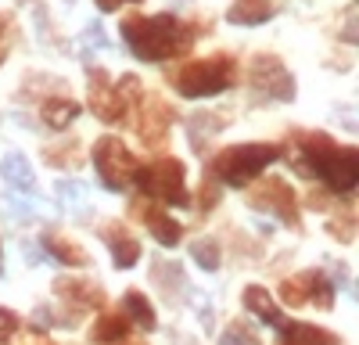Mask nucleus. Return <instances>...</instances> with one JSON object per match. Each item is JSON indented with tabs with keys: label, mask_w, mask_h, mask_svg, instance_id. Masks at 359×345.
I'll use <instances>...</instances> for the list:
<instances>
[{
	"label": "nucleus",
	"mask_w": 359,
	"mask_h": 345,
	"mask_svg": "<svg viewBox=\"0 0 359 345\" xmlns=\"http://www.w3.org/2000/svg\"><path fill=\"white\" fill-rule=\"evenodd\" d=\"M101 238L108 241L111 259H115V266H118V270L137 266V259H140V241H137V234H130V226H126V223H118V219L104 223V226H101Z\"/></svg>",
	"instance_id": "9b49d317"
},
{
	"label": "nucleus",
	"mask_w": 359,
	"mask_h": 345,
	"mask_svg": "<svg viewBox=\"0 0 359 345\" xmlns=\"http://www.w3.org/2000/svg\"><path fill=\"white\" fill-rule=\"evenodd\" d=\"M29 345H54L50 338H43V334H33V338H29Z\"/></svg>",
	"instance_id": "c756f323"
},
{
	"label": "nucleus",
	"mask_w": 359,
	"mask_h": 345,
	"mask_svg": "<svg viewBox=\"0 0 359 345\" xmlns=\"http://www.w3.org/2000/svg\"><path fill=\"white\" fill-rule=\"evenodd\" d=\"M118 29H123L126 47L147 65L184 58L198 40V29L180 22L176 15H126Z\"/></svg>",
	"instance_id": "f257e3e1"
},
{
	"label": "nucleus",
	"mask_w": 359,
	"mask_h": 345,
	"mask_svg": "<svg viewBox=\"0 0 359 345\" xmlns=\"http://www.w3.org/2000/svg\"><path fill=\"white\" fill-rule=\"evenodd\" d=\"M126 334H130L126 313H101V316H97V324H94V331H90L94 345H115V341H123Z\"/></svg>",
	"instance_id": "6ab92c4d"
},
{
	"label": "nucleus",
	"mask_w": 359,
	"mask_h": 345,
	"mask_svg": "<svg viewBox=\"0 0 359 345\" xmlns=\"http://www.w3.org/2000/svg\"><path fill=\"white\" fill-rule=\"evenodd\" d=\"M241 302H245V309L252 313V316H259V320L262 324H269V327H284L287 324V316L280 313V306L273 302V299H269V292H266V288L262 284H248L245 288V295H241Z\"/></svg>",
	"instance_id": "ddd939ff"
},
{
	"label": "nucleus",
	"mask_w": 359,
	"mask_h": 345,
	"mask_svg": "<svg viewBox=\"0 0 359 345\" xmlns=\"http://www.w3.org/2000/svg\"><path fill=\"white\" fill-rule=\"evenodd\" d=\"M40 115H43V123L50 130H65V126H72V119L79 115V104L76 101H65V97H50V101H43Z\"/></svg>",
	"instance_id": "412c9836"
},
{
	"label": "nucleus",
	"mask_w": 359,
	"mask_h": 345,
	"mask_svg": "<svg viewBox=\"0 0 359 345\" xmlns=\"http://www.w3.org/2000/svg\"><path fill=\"white\" fill-rule=\"evenodd\" d=\"M54 292H57V299L72 302L76 309H101V306H104V292H101L94 280L62 277V280H54Z\"/></svg>",
	"instance_id": "f8f14e48"
},
{
	"label": "nucleus",
	"mask_w": 359,
	"mask_h": 345,
	"mask_svg": "<svg viewBox=\"0 0 359 345\" xmlns=\"http://www.w3.org/2000/svg\"><path fill=\"white\" fill-rule=\"evenodd\" d=\"M273 15H277L273 0H233L226 11V22L230 25H262Z\"/></svg>",
	"instance_id": "2eb2a0df"
},
{
	"label": "nucleus",
	"mask_w": 359,
	"mask_h": 345,
	"mask_svg": "<svg viewBox=\"0 0 359 345\" xmlns=\"http://www.w3.org/2000/svg\"><path fill=\"white\" fill-rule=\"evenodd\" d=\"M216 201H219V184H216L212 177H205V184H201V191H198V205H201V212L216 209Z\"/></svg>",
	"instance_id": "bb28decb"
},
{
	"label": "nucleus",
	"mask_w": 359,
	"mask_h": 345,
	"mask_svg": "<svg viewBox=\"0 0 359 345\" xmlns=\"http://www.w3.org/2000/svg\"><path fill=\"white\" fill-rule=\"evenodd\" d=\"M133 184L140 187V194L155 205H176V209H187L191 205V191H187V169L180 158L162 155L147 165H137V177Z\"/></svg>",
	"instance_id": "20e7f679"
},
{
	"label": "nucleus",
	"mask_w": 359,
	"mask_h": 345,
	"mask_svg": "<svg viewBox=\"0 0 359 345\" xmlns=\"http://www.w3.org/2000/svg\"><path fill=\"white\" fill-rule=\"evenodd\" d=\"M137 158L118 137H101L94 144V169H97V180L108 191H130L133 177H137Z\"/></svg>",
	"instance_id": "39448f33"
},
{
	"label": "nucleus",
	"mask_w": 359,
	"mask_h": 345,
	"mask_svg": "<svg viewBox=\"0 0 359 345\" xmlns=\"http://www.w3.org/2000/svg\"><path fill=\"white\" fill-rule=\"evenodd\" d=\"M219 345H262L259 334L252 331V324L245 320V316H237V320H230L219 334Z\"/></svg>",
	"instance_id": "4be33fe9"
},
{
	"label": "nucleus",
	"mask_w": 359,
	"mask_h": 345,
	"mask_svg": "<svg viewBox=\"0 0 359 345\" xmlns=\"http://www.w3.org/2000/svg\"><path fill=\"white\" fill-rule=\"evenodd\" d=\"M191 259L201 266V270H219V245L212 241V238H198L194 241V248H191Z\"/></svg>",
	"instance_id": "5701e85b"
},
{
	"label": "nucleus",
	"mask_w": 359,
	"mask_h": 345,
	"mask_svg": "<svg viewBox=\"0 0 359 345\" xmlns=\"http://www.w3.org/2000/svg\"><path fill=\"white\" fill-rule=\"evenodd\" d=\"M306 205L316 209V212H323V209H327V191H313V194L306 198Z\"/></svg>",
	"instance_id": "cd10ccee"
},
{
	"label": "nucleus",
	"mask_w": 359,
	"mask_h": 345,
	"mask_svg": "<svg viewBox=\"0 0 359 345\" xmlns=\"http://www.w3.org/2000/svg\"><path fill=\"white\" fill-rule=\"evenodd\" d=\"M43 248L50 252V259H57V263H65V266H86L90 263V255L83 245H76L72 238L65 234H57V230H43Z\"/></svg>",
	"instance_id": "4468645a"
},
{
	"label": "nucleus",
	"mask_w": 359,
	"mask_h": 345,
	"mask_svg": "<svg viewBox=\"0 0 359 345\" xmlns=\"http://www.w3.org/2000/svg\"><path fill=\"white\" fill-rule=\"evenodd\" d=\"M130 212L151 230V238L162 245V248H176L180 241H184V226H180V219H172L169 212H165V205H155V201H147V198H140V201H133L130 205Z\"/></svg>",
	"instance_id": "1a4fd4ad"
},
{
	"label": "nucleus",
	"mask_w": 359,
	"mask_h": 345,
	"mask_svg": "<svg viewBox=\"0 0 359 345\" xmlns=\"http://www.w3.org/2000/svg\"><path fill=\"white\" fill-rule=\"evenodd\" d=\"M248 86H252L255 101H294V76L273 54H255L252 58Z\"/></svg>",
	"instance_id": "423d86ee"
},
{
	"label": "nucleus",
	"mask_w": 359,
	"mask_h": 345,
	"mask_svg": "<svg viewBox=\"0 0 359 345\" xmlns=\"http://www.w3.org/2000/svg\"><path fill=\"white\" fill-rule=\"evenodd\" d=\"M172 86L180 97H191V101H201V97H216L223 90H230L233 79H237V62L233 54H208V58H191L180 69L169 72Z\"/></svg>",
	"instance_id": "7ed1b4c3"
},
{
	"label": "nucleus",
	"mask_w": 359,
	"mask_h": 345,
	"mask_svg": "<svg viewBox=\"0 0 359 345\" xmlns=\"http://www.w3.org/2000/svg\"><path fill=\"white\" fill-rule=\"evenodd\" d=\"M22 327V320H18V313L15 309H8V306H0V345H4L8 338H15V331Z\"/></svg>",
	"instance_id": "a878e982"
},
{
	"label": "nucleus",
	"mask_w": 359,
	"mask_h": 345,
	"mask_svg": "<svg viewBox=\"0 0 359 345\" xmlns=\"http://www.w3.org/2000/svg\"><path fill=\"white\" fill-rule=\"evenodd\" d=\"M0 172H4V180H8L11 187H22V191H33V187H36L33 165H29V158L18 155V151H11L4 162H0Z\"/></svg>",
	"instance_id": "aec40b11"
},
{
	"label": "nucleus",
	"mask_w": 359,
	"mask_h": 345,
	"mask_svg": "<svg viewBox=\"0 0 359 345\" xmlns=\"http://www.w3.org/2000/svg\"><path fill=\"white\" fill-rule=\"evenodd\" d=\"M43 158H47L50 165L69 169V165H76V162H79V148H76V140H72V148H62V151H57V148H47V151H43Z\"/></svg>",
	"instance_id": "393cba45"
},
{
	"label": "nucleus",
	"mask_w": 359,
	"mask_h": 345,
	"mask_svg": "<svg viewBox=\"0 0 359 345\" xmlns=\"http://www.w3.org/2000/svg\"><path fill=\"white\" fill-rule=\"evenodd\" d=\"M280 302H284V306H291V309L309 306V302H306V288H302V280H298V277L280 280Z\"/></svg>",
	"instance_id": "b1692460"
},
{
	"label": "nucleus",
	"mask_w": 359,
	"mask_h": 345,
	"mask_svg": "<svg viewBox=\"0 0 359 345\" xmlns=\"http://www.w3.org/2000/svg\"><path fill=\"white\" fill-rule=\"evenodd\" d=\"M123 313L130 324H140L144 331H155L158 327V316H155V306L147 302L144 292H137V288H130V292L123 295Z\"/></svg>",
	"instance_id": "a211bd4d"
},
{
	"label": "nucleus",
	"mask_w": 359,
	"mask_h": 345,
	"mask_svg": "<svg viewBox=\"0 0 359 345\" xmlns=\"http://www.w3.org/2000/svg\"><path fill=\"white\" fill-rule=\"evenodd\" d=\"M248 205L255 212H269L277 216L280 223L287 226H298V201H294V191L287 180L280 177H259L255 187L248 191Z\"/></svg>",
	"instance_id": "0eeeda50"
},
{
	"label": "nucleus",
	"mask_w": 359,
	"mask_h": 345,
	"mask_svg": "<svg viewBox=\"0 0 359 345\" xmlns=\"http://www.w3.org/2000/svg\"><path fill=\"white\" fill-rule=\"evenodd\" d=\"M123 4H140V0H97V8H101V11H118Z\"/></svg>",
	"instance_id": "c85d7f7f"
},
{
	"label": "nucleus",
	"mask_w": 359,
	"mask_h": 345,
	"mask_svg": "<svg viewBox=\"0 0 359 345\" xmlns=\"http://www.w3.org/2000/svg\"><path fill=\"white\" fill-rule=\"evenodd\" d=\"M277 345H341V338L316 324H284Z\"/></svg>",
	"instance_id": "dca6fc26"
},
{
	"label": "nucleus",
	"mask_w": 359,
	"mask_h": 345,
	"mask_svg": "<svg viewBox=\"0 0 359 345\" xmlns=\"http://www.w3.org/2000/svg\"><path fill=\"white\" fill-rule=\"evenodd\" d=\"M86 108L94 111V119L108 123V126H118L130 115V104L126 97L118 94V86H111L108 72L104 69H90V94H86Z\"/></svg>",
	"instance_id": "6e6552de"
},
{
	"label": "nucleus",
	"mask_w": 359,
	"mask_h": 345,
	"mask_svg": "<svg viewBox=\"0 0 359 345\" xmlns=\"http://www.w3.org/2000/svg\"><path fill=\"white\" fill-rule=\"evenodd\" d=\"M298 280H302V288H306V302H313L316 309H331L334 306V284H331L327 273L306 270V273H298Z\"/></svg>",
	"instance_id": "f3484780"
},
{
	"label": "nucleus",
	"mask_w": 359,
	"mask_h": 345,
	"mask_svg": "<svg viewBox=\"0 0 359 345\" xmlns=\"http://www.w3.org/2000/svg\"><path fill=\"white\" fill-rule=\"evenodd\" d=\"M115 345H147V341H137V338H123V341H115Z\"/></svg>",
	"instance_id": "7c9ffc66"
},
{
	"label": "nucleus",
	"mask_w": 359,
	"mask_h": 345,
	"mask_svg": "<svg viewBox=\"0 0 359 345\" xmlns=\"http://www.w3.org/2000/svg\"><path fill=\"white\" fill-rule=\"evenodd\" d=\"M172 119H176V111H172L165 101L151 97V101L137 111V137H140L144 144H151V148H158V144L169 137Z\"/></svg>",
	"instance_id": "9d476101"
},
{
	"label": "nucleus",
	"mask_w": 359,
	"mask_h": 345,
	"mask_svg": "<svg viewBox=\"0 0 359 345\" xmlns=\"http://www.w3.org/2000/svg\"><path fill=\"white\" fill-rule=\"evenodd\" d=\"M280 162V144H266V140H252V144H230L223 148L212 165H208V177L216 184H226V187H248L255 184L262 172Z\"/></svg>",
	"instance_id": "f03ea898"
}]
</instances>
